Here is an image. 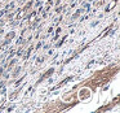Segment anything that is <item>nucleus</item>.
Here are the masks:
<instances>
[{"mask_svg":"<svg viewBox=\"0 0 120 113\" xmlns=\"http://www.w3.org/2000/svg\"><path fill=\"white\" fill-rule=\"evenodd\" d=\"M21 70H22V68H21V66H17V68L14 69V73L12 74V77H13V78H16V77L18 75L19 73H21Z\"/></svg>","mask_w":120,"mask_h":113,"instance_id":"obj_2","label":"nucleus"},{"mask_svg":"<svg viewBox=\"0 0 120 113\" xmlns=\"http://www.w3.org/2000/svg\"><path fill=\"white\" fill-rule=\"evenodd\" d=\"M13 38H14V31H12V33H9V34L7 35L5 40H7V42H9V39H13Z\"/></svg>","mask_w":120,"mask_h":113,"instance_id":"obj_3","label":"nucleus"},{"mask_svg":"<svg viewBox=\"0 0 120 113\" xmlns=\"http://www.w3.org/2000/svg\"><path fill=\"white\" fill-rule=\"evenodd\" d=\"M0 75H1V73H0Z\"/></svg>","mask_w":120,"mask_h":113,"instance_id":"obj_5","label":"nucleus"},{"mask_svg":"<svg viewBox=\"0 0 120 113\" xmlns=\"http://www.w3.org/2000/svg\"><path fill=\"white\" fill-rule=\"evenodd\" d=\"M90 95H92V92H90V90H89V88H84V90H81V91L79 92V97H80L81 100L89 99Z\"/></svg>","mask_w":120,"mask_h":113,"instance_id":"obj_1","label":"nucleus"},{"mask_svg":"<svg viewBox=\"0 0 120 113\" xmlns=\"http://www.w3.org/2000/svg\"><path fill=\"white\" fill-rule=\"evenodd\" d=\"M53 71H54V70H53V68H52V69H49V70L47 71V74H44V75H43V77H41V78H40V79H44L45 77H48V75H49V74H52Z\"/></svg>","mask_w":120,"mask_h":113,"instance_id":"obj_4","label":"nucleus"}]
</instances>
